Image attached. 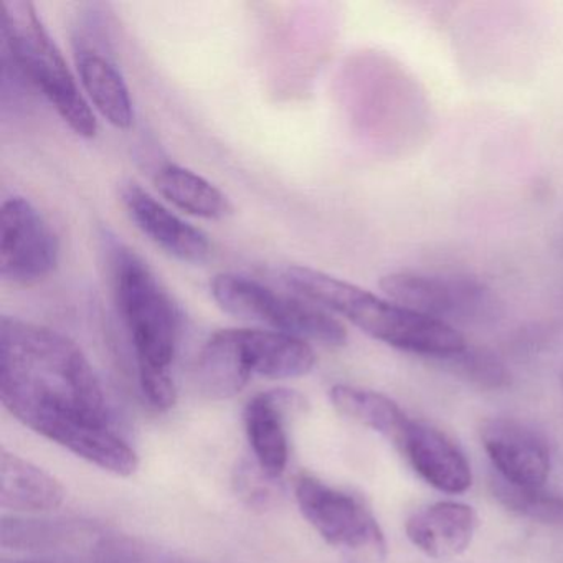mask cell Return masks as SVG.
I'll use <instances>...</instances> for the list:
<instances>
[{
	"label": "cell",
	"mask_w": 563,
	"mask_h": 563,
	"mask_svg": "<svg viewBox=\"0 0 563 563\" xmlns=\"http://www.w3.org/2000/svg\"><path fill=\"white\" fill-rule=\"evenodd\" d=\"M0 398L25 427L81 460L117 476L137 470L136 451L118 430L93 367L67 335L4 316Z\"/></svg>",
	"instance_id": "obj_1"
},
{
	"label": "cell",
	"mask_w": 563,
	"mask_h": 563,
	"mask_svg": "<svg viewBox=\"0 0 563 563\" xmlns=\"http://www.w3.org/2000/svg\"><path fill=\"white\" fill-rule=\"evenodd\" d=\"M118 314L136 355L137 380L151 407L176 404L173 364L183 335V311L147 263L117 240L107 242Z\"/></svg>",
	"instance_id": "obj_2"
},
{
	"label": "cell",
	"mask_w": 563,
	"mask_h": 563,
	"mask_svg": "<svg viewBox=\"0 0 563 563\" xmlns=\"http://www.w3.org/2000/svg\"><path fill=\"white\" fill-rule=\"evenodd\" d=\"M283 282L295 295L342 316L365 334L398 351L441 361L467 345L453 325L418 314L319 269L288 266Z\"/></svg>",
	"instance_id": "obj_3"
},
{
	"label": "cell",
	"mask_w": 563,
	"mask_h": 563,
	"mask_svg": "<svg viewBox=\"0 0 563 563\" xmlns=\"http://www.w3.org/2000/svg\"><path fill=\"white\" fill-rule=\"evenodd\" d=\"M2 35L18 74L47 98L77 136L93 140L98 133V121L90 101L81 93L35 5L24 0L5 4Z\"/></svg>",
	"instance_id": "obj_4"
},
{
	"label": "cell",
	"mask_w": 563,
	"mask_h": 563,
	"mask_svg": "<svg viewBox=\"0 0 563 563\" xmlns=\"http://www.w3.org/2000/svg\"><path fill=\"white\" fill-rule=\"evenodd\" d=\"M210 292L219 308L242 321L328 347H341L347 342L344 324L332 312L295 292L285 295L233 273L217 275L210 282Z\"/></svg>",
	"instance_id": "obj_5"
},
{
	"label": "cell",
	"mask_w": 563,
	"mask_h": 563,
	"mask_svg": "<svg viewBox=\"0 0 563 563\" xmlns=\"http://www.w3.org/2000/svg\"><path fill=\"white\" fill-rule=\"evenodd\" d=\"M380 288L397 305L444 324H490L503 314L494 289L467 276L398 272L384 276Z\"/></svg>",
	"instance_id": "obj_6"
},
{
	"label": "cell",
	"mask_w": 563,
	"mask_h": 563,
	"mask_svg": "<svg viewBox=\"0 0 563 563\" xmlns=\"http://www.w3.org/2000/svg\"><path fill=\"white\" fill-rule=\"evenodd\" d=\"M295 493L302 516L325 542L355 552L385 555L384 532L372 510L358 497L312 476L299 477Z\"/></svg>",
	"instance_id": "obj_7"
},
{
	"label": "cell",
	"mask_w": 563,
	"mask_h": 563,
	"mask_svg": "<svg viewBox=\"0 0 563 563\" xmlns=\"http://www.w3.org/2000/svg\"><path fill=\"white\" fill-rule=\"evenodd\" d=\"M60 260V242L51 223L24 197L2 206L0 276L11 285H34L48 278Z\"/></svg>",
	"instance_id": "obj_8"
},
{
	"label": "cell",
	"mask_w": 563,
	"mask_h": 563,
	"mask_svg": "<svg viewBox=\"0 0 563 563\" xmlns=\"http://www.w3.org/2000/svg\"><path fill=\"white\" fill-rule=\"evenodd\" d=\"M481 441L497 479L526 493L545 489L552 460L539 431L514 418H489L481 427Z\"/></svg>",
	"instance_id": "obj_9"
},
{
	"label": "cell",
	"mask_w": 563,
	"mask_h": 563,
	"mask_svg": "<svg viewBox=\"0 0 563 563\" xmlns=\"http://www.w3.org/2000/svg\"><path fill=\"white\" fill-rule=\"evenodd\" d=\"M394 446L434 489L461 494L473 484V471L463 451L450 437L424 423L408 418Z\"/></svg>",
	"instance_id": "obj_10"
},
{
	"label": "cell",
	"mask_w": 563,
	"mask_h": 563,
	"mask_svg": "<svg viewBox=\"0 0 563 563\" xmlns=\"http://www.w3.org/2000/svg\"><path fill=\"white\" fill-rule=\"evenodd\" d=\"M121 196L137 229L167 255L190 265H200L209 260L212 245L202 230L170 212L137 184H128Z\"/></svg>",
	"instance_id": "obj_11"
},
{
	"label": "cell",
	"mask_w": 563,
	"mask_h": 563,
	"mask_svg": "<svg viewBox=\"0 0 563 563\" xmlns=\"http://www.w3.org/2000/svg\"><path fill=\"white\" fill-rule=\"evenodd\" d=\"M302 407L305 400L301 395L286 388L263 391L246 404L243 413L246 437L256 464L269 479H278L288 466L286 415Z\"/></svg>",
	"instance_id": "obj_12"
},
{
	"label": "cell",
	"mask_w": 563,
	"mask_h": 563,
	"mask_svg": "<svg viewBox=\"0 0 563 563\" xmlns=\"http://www.w3.org/2000/svg\"><path fill=\"white\" fill-rule=\"evenodd\" d=\"M236 358L246 377L255 375L283 380L305 377L314 368L316 354L309 342L265 329H230Z\"/></svg>",
	"instance_id": "obj_13"
},
{
	"label": "cell",
	"mask_w": 563,
	"mask_h": 563,
	"mask_svg": "<svg viewBox=\"0 0 563 563\" xmlns=\"http://www.w3.org/2000/svg\"><path fill=\"white\" fill-rule=\"evenodd\" d=\"M78 75L88 101L104 121L117 130H130L134 124V107L130 88L110 55L84 35L77 38Z\"/></svg>",
	"instance_id": "obj_14"
},
{
	"label": "cell",
	"mask_w": 563,
	"mask_h": 563,
	"mask_svg": "<svg viewBox=\"0 0 563 563\" xmlns=\"http://www.w3.org/2000/svg\"><path fill=\"white\" fill-rule=\"evenodd\" d=\"M477 516L473 507L454 500H441L417 510L407 520V537L431 559H453L466 552L476 533Z\"/></svg>",
	"instance_id": "obj_15"
},
{
	"label": "cell",
	"mask_w": 563,
	"mask_h": 563,
	"mask_svg": "<svg viewBox=\"0 0 563 563\" xmlns=\"http://www.w3.org/2000/svg\"><path fill=\"white\" fill-rule=\"evenodd\" d=\"M0 504L14 512H48L67 497L60 481L8 450L0 456Z\"/></svg>",
	"instance_id": "obj_16"
},
{
	"label": "cell",
	"mask_w": 563,
	"mask_h": 563,
	"mask_svg": "<svg viewBox=\"0 0 563 563\" xmlns=\"http://www.w3.org/2000/svg\"><path fill=\"white\" fill-rule=\"evenodd\" d=\"M157 192L183 212L206 220H223L232 216L229 197L194 170L166 164L154 176Z\"/></svg>",
	"instance_id": "obj_17"
},
{
	"label": "cell",
	"mask_w": 563,
	"mask_h": 563,
	"mask_svg": "<svg viewBox=\"0 0 563 563\" xmlns=\"http://www.w3.org/2000/svg\"><path fill=\"white\" fill-rule=\"evenodd\" d=\"M331 401L344 417L357 421L382 434L391 444L408 421V415L387 395L352 385H335L331 388Z\"/></svg>",
	"instance_id": "obj_18"
},
{
	"label": "cell",
	"mask_w": 563,
	"mask_h": 563,
	"mask_svg": "<svg viewBox=\"0 0 563 563\" xmlns=\"http://www.w3.org/2000/svg\"><path fill=\"white\" fill-rule=\"evenodd\" d=\"M93 527L70 520H34L21 517L2 519V545L19 550H60L87 539Z\"/></svg>",
	"instance_id": "obj_19"
},
{
	"label": "cell",
	"mask_w": 563,
	"mask_h": 563,
	"mask_svg": "<svg viewBox=\"0 0 563 563\" xmlns=\"http://www.w3.org/2000/svg\"><path fill=\"white\" fill-rule=\"evenodd\" d=\"M437 362H440L444 371L484 390H500L509 387L512 378L509 368L494 352L473 347L470 344L456 354Z\"/></svg>",
	"instance_id": "obj_20"
},
{
	"label": "cell",
	"mask_w": 563,
	"mask_h": 563,
	"mask_svg": "<svg viewBox=\"0 0 563 563\" xmlns=\"http://www.w3.org/2000/svg\"><path fill=\"white\" fill-rule=\"evenodd\" d=\"M493 486L497 499L514 512L540 520V522L563 523L562 496H553L545 489L537 490V493L514 489L497 477L494 479Z\"/></svg>",
	"instance_id": "obj_21"
},
{
	"label": "cell",
	"mask_w": 563,
	"mask_h": 563,
	"mask_svg": "<svg viewBox=\"0 0 563 563\" xmlns=\"http://www.w3.org/2000/svg\"><path fill=\"white\" fill-rule=\"evenodd\" d=\"M268 479L269 477L262 470L255 473L252 467L242 466L236 471L235 484L243 499L249 500L250 506H266L272 497V490L266 484Z\"/></svg>",
	"instance_id": "obj_22"
},
{
	"label": "cell",
	"mask_w": 563,
	"mask_h": 563,
	"mask_svg": "<svg viewBox=\"0 0 563 563\" xmlns=\"http://www.w3.org/2000/svg\"><path fill=\"white\" fill-rule=\"evenodd\" d=\"M21 563H48V562H34V560H25V562H21Z\"/></svg>",
	"instance_id": "obj_23"
},
{
	"label": "cell",
	"mask_w": 563,
	"mask_h": 563,
	"mask_svg": "<svg viewBox=\"0 0 563 563\" xmlns=\"http://www.w3.org/2000/svg\"><path fill=\"white\" fill-rule=\"evenodd\" d=\"M560 243H563V239H560Z\"/></svg>",
	"instance_id": "obj_24"
}]
</instances>
